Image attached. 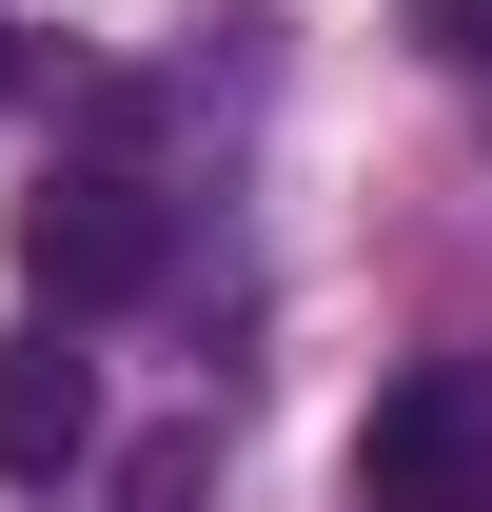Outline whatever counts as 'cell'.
<instances>
[{"label":"cell","instance_id":"cell-2","mask_svg":"<svg viewBox=\"0 0 492 512\" xmlns=\"http://www.w3.org/2000/svg\"><path fill=\"white\" fill-rule=\"evenodd\" d=\"M355 493H374V512H492V375H473V355H433V375L374 394Z\"/></svg>","mask_w":492,"mask_h":512},{"label":"cell","instance_id":"cell-3","mask_svg":"<svg viewBox=\"0 0 492 512\" xmlns=\"http://www.w3.org/2000/svg\"><path fill=\"white\" fill-rule=\"evenodd\" d=\"M79 453H99V394H79V355L0 335V473H79Z\"/></svg>","mask_w":492,"mask_h":512},{"label":"cell","instance_id":"cell-4","mask_svg":"<svg viewBox=\"0 0 492 512\" xmlns=\"http://www.w3.org/2000/svg\"><path fill=\"white\" fill-rule=\"evenodd\" d=\"M197 473H217V434H158V453L119 473V512H197Z\"/></svg>","mask_w":492,"mask_h":512},{"label":"cell","instance_id":"cell-1","mask_svg":"<svg viewBox=\"0 0 492 512\" xmlns=\"http://www.w3.org/2000/svg\"><path fill=\"white\" fill-rule=\"evenodd\" d=\"M158 256H178V217L138 178H40L20 197V296L40 316H119V296H158Z\"/></svg>","mask_w":492,"mask_h":512}]
</instances>
